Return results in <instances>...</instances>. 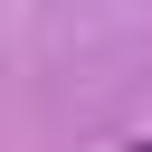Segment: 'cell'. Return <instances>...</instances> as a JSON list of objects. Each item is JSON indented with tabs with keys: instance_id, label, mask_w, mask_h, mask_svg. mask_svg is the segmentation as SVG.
<instances>
[{
	"instance_id": "1",
	"label": "cell",
	"mask_w": 152,
	"mask_h": 152,
	"mask_svg": "<svg viewBox=\"0 0 152 152\" xmlns=\"http://www.w3.org/2000/svg\"><path fill=\"white\" fill-rule=\"evenodd\" d=\"M124 152H152V133H142V142H124Z\"/></svg>"
}]
</instances>
